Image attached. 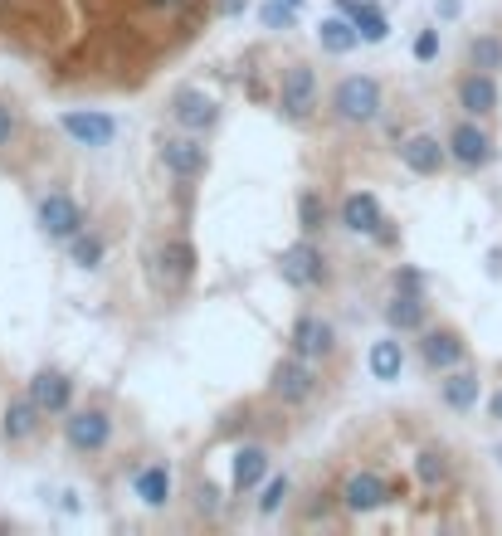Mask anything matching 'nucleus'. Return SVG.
I'll use <instances>...</instances> for the list:
<instances>
[{"instance_id": "obj_32", "label": "nucleus", "mask_w": 502, "mask_h": 536, "mask_svg": "<svg viewBox=\"0 0 502 536\" xmlns=\"http://www.w3.org/2000/svg\"><path fill=\"white\" fill-rule=\"evenodd\" d=\"M298 10H303V0H269V5H264V25H269V30H288V25L298 20Z\"/></svg>"}, {"instance_id": "obj_15", "label": "nucleus", "mask_w": 502, "mask_h": 536, "mask_svg": "<svg viewBox=\"0 0 502 536\" xmlns=\"http://www.w3.org/2000/svg\"><path fill=\"white\" fill-rule=\"evenodd\" d=\"M44 420H49V415L35 405L30 390H25V395H10L5 410H0V439H5V444H30Z\"/></svg>"}, {"instance_id": "obj_25", "label": "nucleus", "mask_w": 502, "mask_h": 536, "mask_svg": "<svg viewBox=\"0 0 502 536\" xmlns=\"http://www.w3.org/2000/svg\"><path fill=\"white\" fill-rule=\"evenodd\" d=\"M347 5V15L356 20V30H361V44H381L390 35V20L381 5H371V0H342Z\"/></svg>"}, {"instance_id": "obj_33", "label": "nucleus", "mask_w": 502, "mask_h": 536, "mask_svg": "<svg viewBox=\"0 0 502 536\" xmlns=\"http://www.w3.org/2000/svg\"><path fill=\"white\" fill-rule=\"evenodd\" d=\"M195 512L200 517H220V488L215 483H195Z\"/></svg>"}, {"instance_id": "obj_9", "label": "nucleus", "mask_w": 502, "mask_h": 536, "mask_svg": "<svg viewBox=\"0 0 502 536\" xmlns=\"http://www.w3.org/2000/svg\"><path fill=\"white\" fill-rule=\"evenodd\" d=\"M337 225L347 234H361V239H390V220L386 210H381V200L371 191H347L342 195V205H337Z\"/></svg>"}, {"instance_id": "obj_7", "label": "nucleus", "mask_w": 502, "mask_h": 536, "mask_svg": "<svg viewBox=\"0 0 502 536\" xmlns=\"http://www.w3.org/2000/svg\"><path fill=\"white\" fill-rule=\"evenodd\" d=\"M59 127L74 147H88V152H103L117 142V117L103 113V108H64Z\"/></svg>"}, {"instance_id": "obj_34", "label": "nucleus", "mask_w": 502, "mask_h": 536, "mask_svg": "<svg viewBox=\"0 0 502 536\" xmlns=\"http://www.w3.org/2000/svg\"><path fill=\"white\" fill-rule=\"evenodd\" d=\"M15 137H20V113H15L10 103H0V152H5Z\"/></svg>"}, {"instance_id": "obj_27", "label": "nucleus", "mask_w": 502, "mask_h": 536, "mask_svg": "<svg viewBox=\"0 0 502 536\" xmlns=\"http://www.w3.org/2000/svg\"><path fill=\"white\" fill-rule=\"evenodd\" d=\"M64 249H69V259H74L78 268H88V273H93V268H103V259H108V244H103V234H93V230H83L78 239H69Z\"/></svg>"}, {"instance_id": "obj_24", "label": "nucleus", "mask_w": 502, "mask_h": 536, "mask_svg": "<svg viewBox=\"0 0 502 536\" xmlns=\"http://www.w3.org/2000/svg\"><path fill=\"white\" fill-rule=\"evenodd\" d=\"M366 366H371V376L376 381H400V371H405V346L395 342V337H381V342H371L366 351Z\"/></svg>"}, {"instance_id": "obj_11", "label": "nucleus", "mask_w": 502, "mask_h": 536, "mask_svg": "<svg viewBox=\"0 0 502 536\" xmlns=\"http://www.w3.org/2000/svg\"><path fill=\"white\" fill-rule=\"evenodd\" d=\"M166 113H171V122L181 127V132H210L215 122H220V103L205 93V88H176L171 93V103H166Z\"/></svg>"}, {"instance_id": "obj_10", "label": "nucleus", "mask_w": 502, "mask_h": 536, "mask_svg": "<svg viewBox=\"0 0 502 536\" xmlns=\"http://www.w3.org/2000/svg\"><path fill=\"white\" fill-rule=\"evenodd\" d=\"M152 273L166 293H181L195 278V244L191 239H161L152 249Z\"/></svg>"}, {"instance_id": "obj_28", "label": "nucleus", "mask_w": 502, "mask_h": 536, "mask_svg": "<svg viewBox=\"0 0 502 536\" xmlns=\"http://www.w3.org/2000/svg\"><path fill=\"white\" fill-rule=\"evenodd\" d=\"M415 478H420L425 488H439V483L449 478V454H444V449H420V454H415Z\"/></svg>"}, {"instance_id": "obj_26", "label": "nucleus", "mask_w": 502, "mask_h": 536, "mask_svg": "<svg viewBox=\"0 0 502 536\" xmlns=\"http://www.w3.org/2000/svg\"><path fill=\"white\" fill-rule=\"evenodd\" d=\"M317 39H322V49H327V54H351V49L361 44V30H356V20L327 15V20L317 25Z\"/></svg>"}, {"instance_id": "obj_36", "label": "nucleus", "mask_w": 502, "mask_h": 536, "mask_svg": "<svg viewBox=\"0 0 502 536\" xmlns=\"http://www.w3.org/2000/svg\"><path fill=\"white\" fill-rule=\"evenodd\" d=\"M395 288H425V278H420L415 268H400V273H395Z\"/></svg>"}, {"instance_id": "obj_23", "label": "nucleus", "mask_w": 502, "mask_h": 536, "mask_svg": "<svg viewBox=\"0 0 502 536\" xmlns=\"http://www.w3.org/2000/svg\"><path fill=\"white\" fill-rule=\"evenodd\" d=\"M459 108H464L468 117L498 113V78L483 74V69H473L468 78H459Z\"/></svg>"}, {"instance_id": "obj_5", "label": "nucleus", "mask_w": 502, "mask_h": 536, "mask_svg": "<svg viewBox=\"0 0 502 536\" xmlns=\"http://www.w3.org/2000/svg\"><path fill=\"white\" fill-rule=\"evenodd\" d=\"M278 278H283L288 288H298V293H312V288H322V283L332 278V268H327V254H322V249L312 244V234L283 249V259H278Z\"/></svg>"}, {"instance_id": "obj_14", "label": "nucleus", "mask_w": 502, "mask_h": 536, "mask_svg": "<svg viewBox=\"0 0 502 536\" xmlns=\"http://www.w3.org/2000/svg\"><path fill=\"white\" fill-rule=\"evenodd\" d=\"M337 498H342V507H347V512L366 517V512H381L386 502H395V488H390L381 473H371V468H366V473H351Z\"/></svg>"}, {"instance_id": "obj_21", "label": "nucleus", "mask_w": 502, "mask_h": 536, "mask_svg": "<svg viewBox=\"0 0 502 536\" xmlns=\"http://www.w3.org/2000/svg\"><path fill=\"white\" fill-rule=\"evenodd\" d=\"M425 317H429L425 288H395L390 293V303H386L390 332H425Z\"/></svg>"}, {"instance_id": "obj_29", "label": "nucleus", "mask_w": 502, "mask_h": 536, "mask_svg": "<svg viewBox=\"0 0 502 536\" xmlns=\"http://www.w3.org/2000/svg\"><path fill=\"white\" fill-rule=\"evenodd\" d=\"M468 59H473V69H483V74L502 69V39L498 35H478L473 44H468Z\"/></svg>"}, {"instance_id": "obj_38", "label": "nucleus", "mask_w": 502, "mask_h": 536, "mask_svg": "<svg viewBox=\"0 0 502 536\" xmlns=\"http://www.w3.org/2000/svg\"><path fill=\"white\" fill-rule=\"evenodd\" d=\"M488 410H493V420L502 424V390H498V395H493V405H488Z\"/></svg>"}, {"instance_id": "obj_12", "label": "nucleus", "mask_w": 502, "mask_h": 536, "mask_svg": "<svg viewBox=\"0 0 502 536\" xmlns=\"http://www.w3.org/2000/svg\"><path fill=\"white\" fill-rule=\"evenodd\" d=\"M288 351H298V356H308V361H327V356L337 351V327H332L327 317H317V312H303V317H293V327H288Z\"/></svg>"}, {"instance_id": "obj_6", "label": "nucleus", "mask_w": 502, "mask_h": 536, "mask_svg": "<svg viewBox=\"0 0 502 536\" xmlns=\"http://www.w3.org/2000/svg\"><path fill=\"white\" fill-rule=\"evenodd\" d=\"M317 385H322L317 381V361L298 356V351H288L269 371V395L283 400V405H308L312 395H317Z\"/></svg>"}, {"instance_id": "obj_3", "label": "nucleus", "mask_w": 502, "mask_h": 536, "mask_svg": "<svg viewBox=\"0 0 502 536\" xmlns=\"http://www.w3.org/2000/svg\"><path fill=\"white\" fill-rule=\"evenodd\" d=\"M64 444L78 459H93L113 444V415L103 405H83V410H69L64 415Z\"/></svg>"}, {"instance_id": "obj_1", "label": "nucleus", "mask_w": 502, "mask_h": 536, "mask_svg": "<svg viewBox=\"0 0 502 536\" xmlns=\"http://www.w3.org/2000/svg\"><path fill=\"white\" fill-rule=\"evenodd\" d=\"M381 108H386V93H381V83L371 74H347L332 88V117L347 122V127L381 122Z\"/></svg>"}, {"instance_id": "obj_4", "label": "nucleus", "mask_w": 502, "mask_h": 536, "mask_svg": "<svg viewBox=\"0 0 502 536\" xmlns=\"http://www.w3.org/2000/svg\"><path fill=\"white\" fill-rule=\"evenodd\" d=\"M317 103H322V88H317V69L312 64H288L283 78H278V113L288 117V122H308L317 113Z\"/></svg>"}, {"instance_id": "obj_8", "label": "nucleus", "mask_w": 502, "mask_h": 536, "mask_svg": "<svg viewBox=\"0 0 502 536\" xmlns=\"http://www.w3.org/2000/svg\"><path fill=\"white\" fill-rule=\"evenodd\" d=\"M156 156H161V166H166L176 181H200V176H205V166H210L200 132H171V137H161Z\"/></svg>"}, {"instance_id": "obj_2", "label": "nucleus", "mask_w": 502, "mask_h": 536, "mask_svg": "<svg viewBox=\"0 0 502 536\" xmlns=\"http://www.w3.org/2000/svg\"><path fill=\"white\" fill-rule=\"evenodd\" d=\"M35 225H39V234H44L49 244H69V239H78V234L88 230V210H83L64 186H54V191L39 195Z\"/></svg>"}, {"instance_id": "obj_19", "label": "nucleus", "mask_w": 502, "mask_h": 536, "mask_svg": "<svg viewBox=\"0 0 502 536\" xmlns=\"http://www.w3.org/2000/svg\"><path fill=\"white\" fill-rule=\"evenodd\" d=\"M468 346L464 337L454 332V327H425V337H420V361H425L429 371H454V366H464Z\"/></svg>"}, {"instance_id": "obj_17", "label": "nucleus", "mask_w": 502, "mask_h": 536, "mask_svg": "<svg viewBox=\"0 0 502 536\" xmlns=\"http://www.w3.org/2000/svg\"><path fill=\"white\" fill-rule=\"evenodd\" d=\"M171 493H176V473H171V463H142V468H132V498L142 502L147 512L171 507Z\"/></svg>"}, {"instance_id": "obj_30", "label": "nucleus", "mask_w": 502, "mask_h": 536, "mask_svg": "<svg viewBox=\"0 0 502 536\" xmlns=\"http://www.w3.org/2000/svg\"><path fill=\"white\" fill-rule=\"evenodd\" d=\"M327 225V205H322V195L317 191H303L298 195V230L303 234H317Z\"/></svg>"}, {"instance_id": "obj_31", "label": "nucleus", "mask_w": 502, "mask_h": 536, "mask_svg": "<svg viewBox=\"0 0 502 536\" xmlns=\"http://www.w3.org/2000/svg\"><path fill=\"white\" fill-rule=\"evenodd\" d=\"M288 493H293L288 473L269 478V483H264V498H259V517H278V512H283V502H288Z\"/></svg>"}, {"instance_id": "obj_35", "label": "nucleus", "mask_w": 502, "mask_h": 536, "mask_svg": "<svg viewBox=\"0 0 502 536\" xmlns=\"http://www.w3.org/2000/svg\"><path fill=\"white\" fill-rule=\"evenodd\" d=\"M434 54H439V30H420V39H415V59L429 64Z\"/></svg>"}, {"instance_id": "obj_37", "label": "nucleus", "mask_w": 502, "mask_h": 536, "mask_svg": "<svg viewBox=\"0 0 502 536\" xmlns=\"http://www.w3.org/2000/svg\"><path fill=\"white\" fill-rule=\"evenodd\" d=\"M147 5H152V10H186L191 0H147Z\"/></svg>"}, {"instance_id": "obj_18", "label": "nucleus", "mask_w": 502, "mask_h": 536, "mask_svg": "<svg viewBox=\"0 0 502 536\" xmlns=\"http://www.w3.org/2000/svg\"><path fill=\"white\" fill-rule=\"evenodd\" d=\"M400 166H405L410 176H439V171L449 166V142H439V137H429V132H415V137L400 142Z\"/></svg>"}, {"instance_id": "obj_22", "label": "nucleus", "mask_w": 502, "mask_h": 536, "mask_svg": "<svg viewBox=\"0 0 502 536\" xmlns=\"http://www.w3.org/2000/svg\"><path fill=\"white\" fill-rule=\"evenodd\" d=\"M478 395H483V381H478V371H464V366H454V371H444V381H439V400L454 410V415H468V410H478Z\"/></svg>"}, {"instance_id": "obj_16", "label": "nucleus", "mask_w": 502, "mask_h": 536, "mask_svg": "<svg viewBox=\"0 0 502 536\" xmlns=\"http://www.w3.org/2000/svg\"><path fill=\"white\" fill-rule=\"evenodd\" d=\"M25 390L35 395V405L44 415H69V410H74V381H69L59 366H39Z\"/></svg>"}, {"instance_id": "obj_20", "label": "nucleus", "mask_w": 502, "mask_h": 536, "mask_svg": "<svg viewBox=\"0 0 502 536\" xmlns=\"http://www.w3.org/2000/svg\"><path fill=\"white\" fill-rule=\"evenodd\" d=\"M264 478H269V449H264V444H244V449H234V459H230V493L234 498L254 493Z\"/></svg>"}, {"instance_id": "obj_13", "label": "nucleus", "mask_w": 502, "mask_h": 536, "mask_svg": "<svg viewBox=\"0 0 502 536\" xmlns=\"http://www.w3.org/2000/svg\"><path fill=\"white\" fill-rule=\"evenodd\" d=\"M444 142H449V161H454V166H464V171H478V166H488V161H493V137L478 127V117L454 122V132H449Z\"/></svg>"}]
</instances>
